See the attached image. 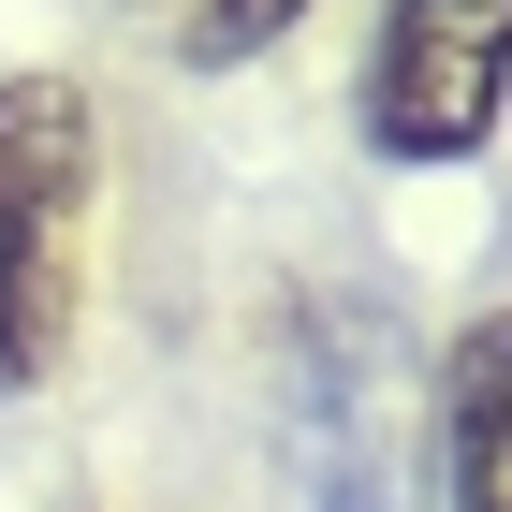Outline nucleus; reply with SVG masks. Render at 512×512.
Returning <instances> with one entry per match:
<instances>
[{"mask_svg": "<svg viewBox=\"0 0 512 512\" xmlns=\"http://www.w3.org/2000/svg\"><path fill=\"white\" fill-rule=\"evenodd\" d=\"M103 249V103L74 74H0V395H44Z\"/></svg>", "mask_w": 512, "mask_h": 512, "instance_id": "f257e3e1", "label": "nucleus"}, {"mask_svg": "<svg viewBox=\"0 0 512 512\" xmlns=\"http://www.w3.org/2000/svg\"><path fill=\"white\" fill-rule=\"evenodd\" d=\"M352 118H366V147L410 161V176L483 161L498 118H512V0H381L366 74H352Z\"/></svg>", "mask_w": 512, "mask_h": 512, "instance_id": "f03ea898", "label": "nucleus"}, {"mask_svg": "<svg viewBox=\"0 0 512 512\" xmlns=\"http://www.w3.org/2000/svg\"><path fill=\"white\" fill-rule=\"evenodd\" d=\"M439 469H454V512H512V308L454 322V366H439Z\"/></svg>", "mask_w": 512, "mask_h": 512, "instance_id": "7ed1b4c3", "label": "nucleus"}, {"mask_svg": "<svg viewBox=\"0 0 512 512\" xmlns=\"http://www.w3.org/2000/svg\"><path fill=\"white\" fill-rule=\"evenodd\" d=\"M322 0H161V30H176V59H205V74H235V59H264V44H293Z\"/></svg>", "mask_w": 512, "mask_h": 512, "instance_id": "20e7f679", "label": "nucleus"}]
</instances>
